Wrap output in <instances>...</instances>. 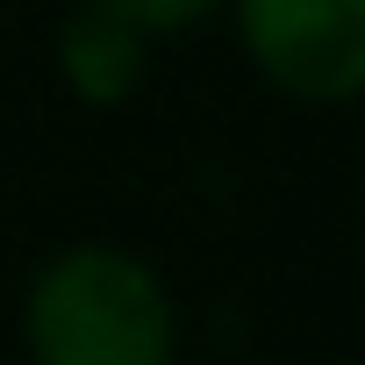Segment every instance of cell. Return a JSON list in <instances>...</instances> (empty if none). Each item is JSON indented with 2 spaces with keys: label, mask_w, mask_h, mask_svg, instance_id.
Here are the masks:
<instances>
[{
  "label": "cell",
  "mask_w": 365,
  "mask_h": 365,
  "mask_svg": "<svg viewBox=\"0 0 365 365\" xmlns=\"http://www.w3.org/2000/svg\"><path fill=\"white\" fill-rule=\"evenodd\" d=\"M22 344L36 365H172L179 315L165 279L122 244H72L36 265L22 301Z\"/></svg>",
  "instance_id": "1"
},
{
  "label": "cell",
  "mask_w": 365,
  "mask_h": 365,
  "mask_svg": "<svg viewBox=\"0 0 365 365\" xmlns=\"http://www.w3.org/2000/svg\"><path fill=\"white\" fill-rule=\"evenodd\" d=\"M143 65H150V36L136 22L108 15L101 0H86V8L65 22V36H58V72H65V86L86 108H122L136 93Z\"/></svg>",
  "instance_id": "3"
},
{
  "label": "cell",
  "mask_w": 365,
  "mask_h": 365,
  "mask_svg": "<svg viewBox=\"0 0 365 365\" xmlns=\"http://www.w3.org/2000/svg\"><path fill=\"white\" fill-rule=\"evenodd\" d=\"M108 15H122V22H136L150 43L158 36H179V29H194V22H208L215 8H230V0H101Z\"/></svg>",
  "instance_id": "4"
},
{
  "label": "cell",
  "mask_w": 365,
  "mask_h": 365,
  "mask_svg": "<svg viewBox=\"0 0 365 365\" xmlns=\"http://www.w3.org/2000/svg\"><path fill=\"white\" fill-rule=\"evenodd\" d=\"M244 58L294 101H365V0H230Z\"/></svg>",
  "instance_id": "2"
}]
</instances>
